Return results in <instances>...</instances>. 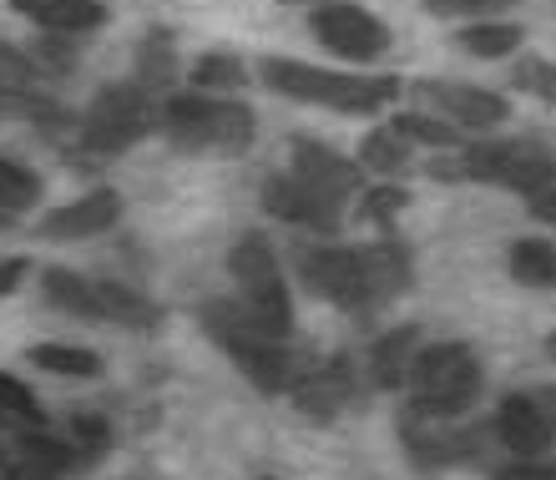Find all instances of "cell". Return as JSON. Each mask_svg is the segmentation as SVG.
I'll return each instance as SVG.
<instances>
[{"label": "cell", "instance_id": "8fae6325", "mask_svg": "<svg viewBox=\"0 0 556 480\" xmlns=\"http://www.w3.org/2000/svg\"><path fill=\"white\" fill-rule=\"evenodd\" d=\"M420 102H430L440 117L460 131H491L511 117V102L501 91L485 87H466V81H415Z\"/></svg>", "mask_w": 556, "mask_h": 480}, {"label": "cell", "instance_id": "e575fe53", "mask_svg": "<svg viewBox=\"0 0 556 480\" xmlns=\"http://www.w3.org/2000/svg\"><path fill=\"white\" fill-rule=\"evenodd\" d=\"M527 207H531V218H536V223L556 228V182H552V188H542V192H531Z\"/></svg>", "mask_w": 556, "mask_h": 480}, {"label": "cell", "instance_id": "83f0119b", "mask_svg": "<svg viewBox=\"0 0 556 480\" xmlns=\"http://www.w3.org/2000/svg\"><path fill=\"white\" fill-rule=\"evenodd\" d=\"M46 299L56 308H66V314H81V319H91V278L81 274H66V268H46Z\"/></svg>", "mask_w": 556, "mask_h": 480}, {"label": "cell", "instance_id": "ba28073f", "mask_svg": "<svg viewBox=\"0 0 556 480\" xmlns=\"http://www.w3.org/2000/svg\"><path fill=\"white\" fill-rule=\"evenodd\" d=\"M299 278L308 283L314 299H324V304H334V308H350V314L380 304L369 263H365V248H339V243L304 248L299 253Z\"/></svg>", "mask_w": 556, "mask_h": 480}, {"label": "cell", "instance_id": "e0dca14e", "mask_svg": "<svg viewBox=\"0 0 556 480\" xmlns=\"http://www.w3.org/2000/svg\"><path fill=\"white\" fill-rule=\"evenodd\" d=\"M15 15H26L30 26L51 30V36H87L106 26L102 0H11Z\"/></svg>", "mask_w": 556, "mask_h": 480}, {"label": "cell", "instance_id": "d590c367", "mask_svg": "<svg viewBox=\"0 0 556 480\" xmlns=\"http://www.w3.org/2000/svg\"><path fill=\"white\" fill-rule=\"evenodd\" d=\"M26 268H30L26 258H5V263H0V299L21 289V278H26Z\"/></svg>", "mask_w": 556, "mask_h": 480}, {"label": "cell", "instance_id": "d6986e66", "mask_svg": "<svg viewBox=\"0 0 556 480\" xmlns=\"http://www.w3.org/2000/svg\"><path fill=\"white\" fill-rule=\"evenodd\" d=\"M91 319L127 324V329H152V324H157V308L147 304L137 289H127V283L91 278Z\"/></svg>", "mask_w": 556, "mask_h": 480}, {"label": "cell", "instance_id": "1f68e13d", "mask_svg": "<svg viewBox=\"0 0 556 480\" xmlns=\"http://www.w3.org/2000/svg\"><path fill=\"white\" fill-rule=\"evenodd\" d=\"M506 5H521V0H425V11L440 15V21H445V15H476V21H481V15H491V11H506Z\"/></svg>", "mask_w": 556, "mask_h": 480}, {"label": "cell", "instance_id": "7402d4cb", "mask_svg": "<svg viewBox=\"0 0 556 480\" xmlns=\"http://www.w3.org/2000/svg\"><path fill=\"white\" fill-rule=\"evenodd\" d=\"M460 51L466 56H481V61H501V56H511L516 46L527 41V30L521 26H506V21H476V26H466L460 36Z\"/></svg>", "mask_w": 556, "mask_h": 480}, {"label": "cell", "instance_id": "74e56055", "mask_svg": "<svg viewBox=\"0 0 556 480\" xmlns=\"http://www.w3.org/2000/svg\"><path fill=\"white\" fill-rule=\"evenodd\" d=\"M546 354H552V359H556V334H552V339H546Z\"/></svg>", "mask_w": 556, "mask_h": 480}, {"label": "cell", "instance_id": "6da1fadb", "mask_svg": "<svg viewBox=\"0 0 556 480\" xmlns=\"http://www.w3.org/2000/svg\"><path fill=\"white\" fill-rule=\"evenodd\" d=\"M258 76L278 97H293V102H308V106H334V112H354V117L384 112L400 97V76L329 72V66H308V61H293V56H264Z\"/></svg>", "mask_w": 556, "mask_h": 480}, {"label": "cell", "instance_id": "9c48e42d", "mask_svg": "<svg viewBox=\"0 0 556 480\" xmlns=\"http://www.w3.org/2000/svg\"><path fill=\"white\" fill-rule=\"evenodd\" d=\"M308 30H314V41H319L324 51H334L339 61H354V66L380 61L384 51H390V26H384L375 11H365V5H350V0H324V5H314Z\"/></svg>", "mask_w": 556, "mask_h": 480}, {"label": "cell", "instance_id": "44dd1931", "mask_svg": "<svg viewBox=\"0 0 556 480\" xmlns=\"http://www.w3.org/2000/svg\"><path fill=\"white\" fill-rule=\"evenodd\" d=\"M410 152L415 147L384 122V127H375L365 142H359V167H365V173H380V177H400L405 162H410Z\"/></svg>", "mask_w": 556, "mask_h": 480}, {"label": "cell", "instance_id": "8d00e7d4", "mask_svg": "<svg viewBox=\"0 0 556 480\" xmlns=\"http://www.w3.org/2000/svg\"><path fill=\"white\" fill-rule=\"evenodd\" d=\"M278 5H324V0H278Z\"/></svg>", "mask_w": 556, "mask_h": 480}, {"label": "cell", "instance_id": "d6a6232c", "mask_svg": "<svg viewBox=\"0 0 556 480\" xmlns=\"http://www.w3.org/2000/svg\"><path fill=\"white\" fill-rule=\"evenodd\" d=\"M491 480H556V466H546L542 455H516L511 466H501Z\"/></svg>", "mask_w": 556, "mask_h": 480}, {"label": "cell", "instance_id": "5bb4252c", "mask_svg": "<svg viewBox=\"0 0 556 480\" xmlns=\"http://www.w3.org/2000/svg\"><path fill=\"white\" fill-rule=\"evenodd\" d=\"M293 173L304 177V182H314L319 192H329V198H350V192H359V177H365V167L359 162H350L344 152H334V147L314 142V137H299L293 142Z\"/></svg>", "mask_w": 556, "mask_h": 480}, {"label": "cell", "instance_id": "ab89813d", "mask_svg": "<svg viewBox=\"0 0 556 480\" xmlns=\"http://www.w3.org/2000/svg\"><path fill=\"white\" fill-rule=\"evenodd\" d=\"M258 480H274V476H258Z\"/></svg>", "mask_w": 556, "mask_h": 480}, {"label": "cell", "instance_id": "3957f363", "mask_svg": "<svg viewBox=\"0 0 556 480\" xmlns=\"http://www.w3.org/2000/svg\"><path fill=\"white\" fill-rule=\"evenodd\" d=\"M405 384L415 394L410 409H420L430 420H455V415H466L481 400L485 375L470 344H430V350L415 354Z\"/></svg>", "mask_w": 556, "mask_h": 480}, {"label": "cell", "instance_id": "52a82bcc", "mask_svg": "<svg viewBox=\"0 0 556 480\" xmlns=\"http://www.w3.org/2000/svg\"><path fill=\"white\" fill-rule=\"evenodd\" d=\"M466 167L460 177L470 182H485V188H506V192H542L556 182V152L542 142H527V137H506V142H476L466 147Z\"/></svg>", "mask_w": 556, "mask_h": 480}, {"label": "cell", "instance_id": "f546056e", "mask_svg": "<svg viewBox=\"0 0 556 480\" xmlns=\"http://www.w3.org/2000/svg\"><path fill=\"white\" fill-rule=\"evenodd\" d=\"M106 445H112V435H106V420H97V415H81V420L72 425L76 466H91V460H102Z\"/></svg>", "mask_w": 556, "mask_h": 480}, {"label": "cell", "instance_id": "603a6c76", "mask_svg": "<svg viewBox=\"0 0 556 480\" xmlns=\"http://www.w3.org/2000/svg\"><path fill=\"white\" fill-rule=\"evenodd\" d=\"M30 364L46 375H66V379H97L102 375V354L81 350V344H36Z\"/></svg>", "mask_w": 556, "mask_h": 480}, {"label": "cell", "instance_id": "7c38bea8", "mask_svg": "<svg viewBox=\"0 0 556 480\" xmlns=\"http://www.w3.org/2000/svg\"><path fill=\"white\" fill-rule=\"evenodd\" d=\"M293 405H299V415H308V420H334L339 409L354 400V369L344 354H334V359L314 364V369H304V375H293L289 384Z\"/></svg>", "mask_w": 556, "mask_h": 480}, {"label": "cell", "instance_id": "d4e9b609", "mask_svg": "<svg viewBox=\"0 0 556 480\" xmlns=\"http://www.w3.org/2000/svg\"><path fill=\"white\" fill-rule=\"evenodd\" d=\"M390 127H395L410 147H435V152H440V147H460V127L430 117V112H400Z\"/></svg>", "mask_w": 556, "mask_h": 480}, {"label": "cell", "instance_id": "ac0fdd59", "mask_svg": "<svg viewBox=\"0 0 556 480\" xmlns=\"http://www.w3.org/2000/svg\"><path fill=\"white\" fill-rule=\"evenodd\" d=\"M415 354H420V329H415V324H400V329L375 339V350H369V379H375V390H400V384L410 379Z\"/></svg>", "mask_w": 556, "mask_h": 480}, {"label": "cell", "instance_id": "836d02e7", "mask_svg": "<svg viewBox=\"0 0 556 480\" xmlns=\"http://www.w3.org/2000/svg\"><path fill=\"white\" fill-rule=\"evenodd\" d=\"M30 76H36L30 56H21V51H11V46H0V87H26Z\"/></svg>", "mask_w": 556, "mask_h": 480}, {"label": "cell", "instance_id": "7a4b0ae2", "mask_svg": "<svg viewBox=\"0 0 556 480\" xmlns=\"http://www.w3.org/2000/svg\"><path fill=\"white\" fill-rule=\"evenodd\" d=\"M203 329L228 359L238 364V375L249 379L253 390L283 394L293 384V354L278 334H268L264 324L253 319L238 299H207L203 304Z\"/></svg>", "mask_w": 556, "mask_h": 480}, {"label": "cell", "instance_id": "4dcf8cb0", "mask_svg": "<svg viewBox=\"0 0 556 480\" xmlns=\"http://www.w3.org/2000/svg\"><path fill=\"white\" fill-rule=\"evenodd\" d=\"M405 203H410V192L395 188V182H384V188H375L365 203H359V218H369V223H395L400 213H405Z\"/></svg>", "mask_w": 556, "mask_h": 480}, {"label": "cell", "instance_id": "30bf717a", "mask_svg": "<svg viewBox=\"0 0 556 480\" xmlns=\"http://www.w3.org/2000/svg\"><path fill=\"white\" fill-rule=\"evenodd\" d=\"M264 207L274 213L278 223H293V228H308V233H324V238H334L339 223H344L339 198L319 192L314 182H304L299 173L268 177V182H264Z\"/></svg>", "mask_w": 556, "mask_h": 480}, {"label": "cell", "instance_id": "9a60e30c", "mask_svg": "<svg viewBox=\"0 0 556 480\" xmlns=\"http://www.w3.org/2000/svg\"><path fill=\"white\" fill-rule=\"evenodd\" d=\"M496 435L511 455H546L552 445V420L531 394H506L496 409Z\"/></svg>", "mask_w": 556, "mask_h": 480}, {"label": "cell", "instance_id": "484cf974", "mask_svg": "<svg viewBox=\"0 0 556 480\" xmlns=\"http://www.w3.org/2000/svg\"><path fill=\"white\" fill-rule=\"evenodd\" d=\"M36 198H41V177L30 167H21V162L0 157V218L5 213H26Z\"/></svg>", "mask_w": 556, "mask_h": 480}, {"label": "cell", "instance_id": "277c9868", "mask_svg": "<svg viewBox=\"0 0 556 480\" xmlns=\"http://www.w3.org/2000/svg\"><path fill=\"white\" fill-rule=\"evenodd\" d=\"M157 127L173 137L177 147H218V152H238L253 142V112L228 97H207V91H177L157 112Z\"/></svg>", "mask_w": 556, "mask_h": 480}, {"label": "cell", "instance_id": "f1b7e54d", "mask_svg": "<svg viewBox=\"0 0 556 480\" xmlns=\"http://www.w3.org/2000/svg\"><path fill=\"white\" fill-rule=\"evenodd\" d=\"M0 420L41 425V405H36V394H30L21 379H11V375H0Z\"/></svg>", "mask_w": 556, "mask_h": 480}, {"label": "cell", "instance_id": "f35d334b", "mask_svg": "<svg viewBox=\"0 0 556 480\" xmlns=\"http://www.w3.org/2000/svg\"><path fill=\"white\" fill-rule=\"evenodd\" d=\"M5 91H11V87H0V106H5Z\"/></svg>", "mask_w": 556, "mask_h": 480}, {"label": "cell", "instance_id": "ffe728a7", "mask_svg": "<svg viewBox=\"0 0 556 480\" xmlns=\"http://www.w3.org/2000/svg\"><path fill=\"white\" fill-rule=\"evenodd\" d=\"M506 268L527 289H556V243H546V238H516L506 248Z\"/></svg>", "mask_w": 556, "mask_h": 480}, {"label": "cell", "instance_id": "8992f818", "mask_svg": "<svg viewBox=\"0 0 556 480\" xmlns=\"http://www.w3.org/2000/svg\"><path fill=\"white\" fill-rule=\"evenodd\" d=\"M152 127H157L152 91L137 81H117V87H102L91 97L87 117H81V147L97 157H117V152L142 142Z\"/></svg>", "mask_w": 556, "mask_h": 480}, {"label": "cell", "instance_id": "2e32d148", "mask_svg": "<svg viewBox=\"0 0 556 480\" xmlns=\"http://www.w3.org/2000/svg\"><path fill=\"white\" fill-rule=\"evenodd\" d=\"M66 470H76V451L51 435H26L0 460V480H61Z\"/></svg>", "mask_w": 556, "mask_h": 480}, {"label": "cell", "instance_id": "5b68a950", "mask_svg": "<svg viewBox=\"0 0 556 480\" xmlns=\"http://www.w3.org/2000/svg\"><path fill=\"white\" fill-rule=\"evenodd\" d=\"M228 274H233V283H238V304L249 308V314L264 324L268 334L289 339V329H293V299H289L283 268H278L274 248H268L264 233H243L233 248H228Z\"/></svg>", "mask_w": 556, "mask_h": 480}, {"label": "cell", "instance_id": "4fadbf2b", "mask_svg": "<svg viewBox=\"0 0 556 480\" xmlns=\"http://www.w3.org/2000/svg\"><path fill=\"white\" fill-rule=\"evenodd\" d=\"M122 218V198L112 188H97L76 203H61L41 218V238H56V243H76V238H97L106 228H117Z\"/></svg>", "mask_w": 556, "mask_h": 480}, {"label": "cell", "instance_id": "4316f807", "mask_svg": "<svg viewBox=\"0 0 556 480\" xmlns=\"http://www.w3.org/2000/svg\"><path fill=\"white\" fill-rule=\"evenodd\" d=\"M173 81V36L167 30H147L142 56H137V87H167Z\"/></svg>", "mask_w": 556, "mask_h": 480}, {"label": "cell", "instance_id": "cb8c5ba5", "mask_svg": "<svg viewBox=\"0 0 556 480\" xmlns=\"http://www.w3.org/2000/svg\"><path fill=\"white\" fill-rule=\"evenodd\" d=\"M192 91H207V97H223V91H238L243 81H249V66L238 56H198V66L188 72Z\"/></svg>", "mask_w": 556, "mask_h": 480}]
</instances>
